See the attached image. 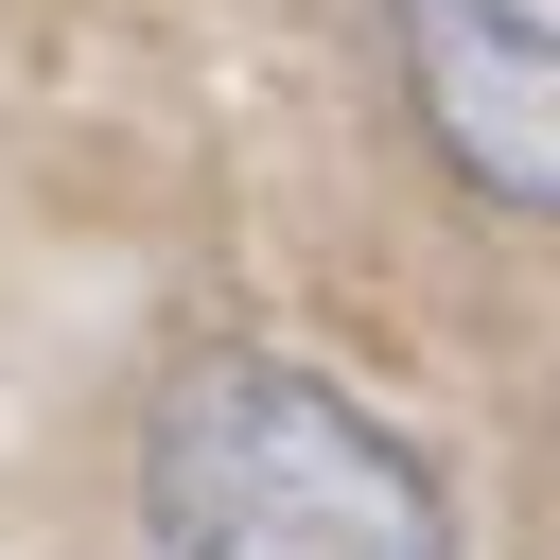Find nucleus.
<instances>
[{"label": "nucleus", "mask_w": 560, "mask_h": 560, "mask_svg": "<svg viewBox=\"0 0 560 560\" xmlns=\"http://www.w3.org/2000/svg\"><path fill=\"white\" fill-rule=\"evenodd\" d=\"M158 560H455L420 438H385L298 350H192L140 438Z\"/></svg>", "instance_id": "f257e3e1"}, {"label": "nucleus", "mask_w": 560, "mask_h": 560, "mask_svg": "<svg viewBox=\"0 0 560 560\" xmlns=\"http://www.w3.org/2000/svg\"><path fill=\"white\" fill-rule=\"evenodd\" d=\"M402 105L508 210H560V0H385Z\"/></svg>", "instance_id": "f03ea898"}]
</instances>
